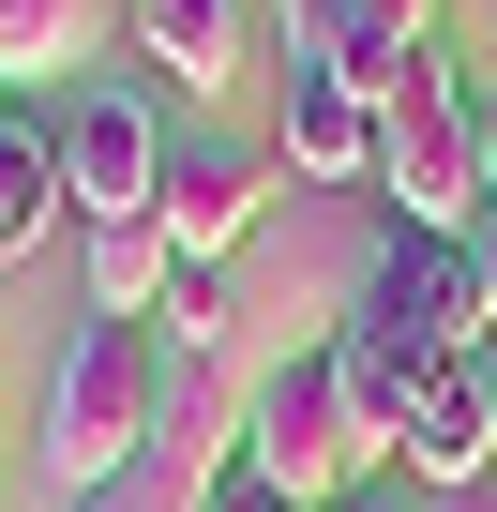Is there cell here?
Listing matches in <instances>:
<instances>
[{
    "mask_svg": "<svg viewBox=\"0 0 497 512\" xmlns=\"http://www.w3.org/2000/svg\"><path fill=\"white\" fill-rule=\"evenodd\" d=\"M482 211H497V91H482Z\"/></svg>",
    "mask_w": 497,
    "mask_h": 512,
    "instance_id": "d6986e66",
    "label": "cell"
},
{
    "mask_svg": "<svg viewBox=\"0 0 497 512\" xmlns=\"http://www.w3.org/2000/svg\"><path fill=\"white\" fill-rule=\"evenodd\" d=\"M272 181H287L272 151H241V136L181 121V136H166V166H151V226H166V256H181V272H226V256L257 241Z\"/></svg>",
    "mask_w": 497,
    "mask_h": 512,
    "instance_id": "277c9868",
    "label": "cell"
},
{
    "mask_svg": "<svg viewBox=\"0 0 497 512\" xmlns=\"http://www.w3.org/2000/svg\"><path fill=\"white\" fill-rule=\"evenodd\" d=\"M332 512H422V497H392V482H362V497H332Z\"/></svg>",
    "mask_w": 497,
    "mask_h": 512,
    "instance_id": "ac0fdd59",
    "label": "cell"
},
{
    "mask_svg": "<svg viewBox=\"0 0 497 512\" xmlns=\"http://www.w3.org/2000/svg\"><path fill=\"white\" fill-rule=\"evenodd\" d=\"M121 31V0H0V91H61Z\"/></svg>",
    "mask_w": 497,
    "mask_h": 512,
    "instance_id": "8fae6325",
    "label": "cell"
},
{
    "mask_svg": "<svg viewBox=\"0 0 497 512\" xmlns=\"http://www.w3.org/2000/svg\"><path fill=\"white\" fill-rule=\"evenodd\" d=\"M467 287H482V347H497V211H467Z\"/></svg>",
    "mask_w": 497,
    "mask_h": 512,
    "instance_id": "e0dca14e",
    "label": "cell"
},
{
    "mask_svg": "<svg viewBox=\"0 0 497 512\" xmlns=\"http://www.w3.org/2000/svg\"><path fill=\"white\" fill-rule=\"evenodd\" d=\"M241 467L287 482L302 512H332V497L377 482V452H362V422H347V392H332V347H287L257 392H241Z\"/></svg>",
    "mask_w": 497,
    "mask_h": 512,
    "instance_id": "3957f363",
    "label": "cell"
},
{
    "mask_svg": "<svg viewBox=\"0 0 497 512\" xmlns=\"http://www.w3.org/2000/svg\"><path fill=\"white\" fill-rule=\"evenodd\" d=\"M166 272H181V256H166L151 211H91V226H76V287H91V317H151Z\"/></svg>",
    "mask_w": 497,
    "mask_h": 512,
    "instance_id": "4fadbf2b",
    "label": "cell"
},
{
    "mask_svg": "<svg viewBox=\"0 0 497 512\" xmlns=\"http://www.w3.org/2000/svg\"><path fill=\"white\" fill-rule=\"evenodd\" d=\"M377 196H392V226H437V241L482 211V91L452 76V46H422L377 91Z\"/></svg>",
    "mask_w": 497,
    "mask_h": 512,
    "instance_id": "7a4b0ae2",
    "label": "cell"
},
{
    "mask_svg": "<svg viewBox=\"0 0 497 512\" xmlns=\"http://www.w3.org/2000/svg\"><path fill=\"white\" fill-rule=\"evenodd\" d=\"M151 317H166V362H226V332H241V317H226V272H166Z\"/></svg>",
    "mask_w": 497,
    "mask_h": 512,
    "instance_id": "9a60e30c",
    "label": "cell"
},
{
    "mask_svg": "<svg viewBox=\"0 0 497 512\" xmlns=\"http://www.w3.org/2000/svg\"><path fill=\"white\" fill-rule=\"evenodd\" d=\"M226 452H241V392H226V362H166V422H151V452H136L121 482L61 497V512H196Z\"/></svg>",
    "mask_w": 497,
    "mask_h": 512,
    "instance_id": "5b68a950",
    "label": "cell"
},
{
    "mask_svg": "<svg viewBox=\"0 0 497 512\" xmlns=\"http://www.w3.org/2000/svg\"><path fill=\"white\" fill-rule=\"evenodd\" d=\"M151 166H166V121L136 91H61V211H151Z\"/></svg>",
    "mask_w": 497,
    "mask_h": 512,
    "instance_id": "ba28073f",
    "label": "cell"
},
{
    "mask_svg": "<svg viewBox=\"0 0 497 512\" xmlns=\"http://www.w3.org/2000/svg\"><path fill=\"white\" fill-rule=\"evenodd\" d=\"M422 46H437V0H332V61H347L362 91H392Z\"/></svg>",
    "mask_w": 497,
    "mask_h": 512,
    "instance_id": "5bb4252c",
    "label": "cell"
},
{
    "mask_svg": "<svg viewBox=\"0 0 497 512\" xmlns=\"http://www.w3.org/2000/svg\"><path fill=\"white\" fill-rule=\"evenodd\" d=\"M121 31H136L151 76H181V91H226V76H241V0H121Z\"/></svg>",
    "mask_w": 497,
    "mask_h": 512,
    "instance_id": "7c38bea8",
    "label": "cell"
},
{
    "mask_svg": "<svg viewBox=\"0 0 497 512\" xmlns=\"http://www.w3.org/2000/svg\"><path fill=\"white\" fill-rule=\"evenodd\" d=\"M422 377H437V362H422L407 332H377V317H347V332H332V392H347V422H362V452H377V467H392V437H407Z\"/></svg>",
    "mask_w": 497,
    "mask_h": 512,
    "instance_id": "30bf717a",
    "label": "cell"
},
{
    "mask_svg": "<svg viewBox=\"0 0 497 512\" xmlns=\"http://www.w3.org/2000/svg\"><path fill=\"white\" fill-rule=\"evenodd\" d=\"M482 407H497V347H482Z\"/></svg>",
    "mask_w": 497,
    "mask_h": 512,
    "instance_id": "44dd1931",
    "label": "cell"
},
{
    "mask_svg": "<svg viewBox=\"0 0 497 512\" xmlns=\"http://www.w3.org/2000/svg\"><path fill=\"white\" fill-rule=\"evenodd\" d=\"M0 121H16V91H0Z\"/></svg>",
    "mask_w": 497,
    "mask_h": 512,
    "instance_id": "7402d4cb",
    "label": "cell"
},
{
    "mask_svg": "<svg viewBox=\"0 0 497 512\" xmlns=\"http://www.w3.org/2000/svg\"><path fill=\"white\" fill-rule=\"evenodd\" d=\"M166 422V347L151 317H76V347L46 362V497H91L151 452Z\"/></svg>",
    "mask_w": 497,
    "mask_h": 512,
    "instance_id": "6da1fadb",
    "label": "cell"
},
{
    "mask_svg": "<svg viewBox=\"0 0 497 512\" xmlns=\"http://www.w3.org/2000/svg\"><path fill=\"white\" fill-rule=\"evenodd\" d=\"M272 166L287 181H377V91L332 46H287V106H272Z\"/></svg>",
    "mask_w": 497,
    "mask_h": 512,
    "instance_id": "52a82bcc",
    "label": "cell"
},
{
    "mask_svg": "<svg viewBox=\"0 0 497 512\" xmlns=\"http://www.w3.org/2000/svg\"><path fill=\"white\" fill-rule=\"evenodd\" d=\"M362 317H377V332H407L422 362H482V287H467V226H452V241H437V226H392V256H377Z\"/></svg>",
    "mask_w": 497,
    "mask_h": 512,
    "instance_id": "8992f818",
    "label": "cell"
},
{
    "mask_svg": "<svg viewBox=\"0 0 497 512\" xmlns=\"http://www.w3.org/2000/svg\"><path fill=\"white\" fill-rule=\"evenodd\" d=\"M422 512H497V482H452V497H422Z\"/></svg>",
    "mask_w": 497,
    "mask_h": 512,
    "instance_id": "ffe728a7",
    "label": "cell"
},
{
    "mask_svg": "<svg viewBox=\"0 0 497 512\" xmlns=\"http://www.w3.org/2000/svg\"><path fill=\"white\" fill-rule=\"evenodd\" d=\"M392 467H407V497H452V482H497V407H482V362H437V377H422V407H407Z\"/></svg>",
    "mask_w": 497,
    "mask_h": 512,
    "instance_id": "9c48e42d",
    "label": "cell"
},
{
    "mask_svg": "<svg viewBox=\"0 0 497 512\" xmlns=\"http://www.w3.org/2000/svg\"><path fill=\"white\" fill-rule=\"evenodd\" d=\"M196 512H302V497H287V482H257V467H241V452H226V467H211V497H196Z\"/></svg>",
    "mask_w": 497,
    "mask_h": 512,
    "instance_id": "2e32d148",
    "label": "cell"
}]
</instances>
